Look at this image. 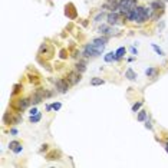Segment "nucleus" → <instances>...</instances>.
<instances>
[{
  "instance_id": "33",
  "label": "nucleus",
  "mask_w": 168,
  "mask_h": 168,
  "mask_svg": "<svg viewBox=\"0 0 168 168\" xmlns=\"http://www.w3.org/2000/svg\"><path fill=\"white\" fill-rule=\"evenodd\" d=\"M10 135H17V129L16 128H10Z\"/></svg>"
},
{
  "instance_id": "36",
  "label": "nucleus",
  "mask_w": 168,
  "mask_h": 168,
  "mask_svg": "<svg viewBox=\"0 0 168 168\" xmlns=\"http://www.w3.org/2000/svg\"><path fill=\"white\" fill-rule=\"evenodd\" d=\"M162 1H165V3H167V1H168V0H162Z\"/></svg>"
},
{
  "instance_id": "21",
  "label": "nucleus",
  "mask_w": 168,
  "mask_h": 168,
  "mask_svg": "<svg viewBox=\"0 0 168 168\" xmlns=\"http://www.w3.org/2000/svg\"><path fill=\"white\" fill-rule=\"evenodd\" d=\"M40 119H42V113H40V112H37V113H34V115H30L29 122H30V123H37Z\"/></svg>"
},
{
  "instance_id": "30",
  "label": "nucleus",
  "mask_w": 168,
  "mask_h": 168,
  "mask_svg": "<svg viewBox=\"0 0 168 168\" xmlns=\"http://www.w3.org/2000/svg\"><path fill=\"white\" fill-rule=\"evenodd\" d=\"M129 52H131V53H132V55H138V49H135L134 46H131V47H129Z\"/></svg>"
},
{
  "instance_id": "14",
  "label": "nucleus",
  "mask_w": 168,
  "mask_h": 168,
  "mask_svg": "<svg viewBox=\"0 0 168 168\" xmlns=\"http://www.w3.org/2000/svg\"><path fill=\"white\" fill-rule=\"evenodd\" d=\"M23 89H24V86H23V83H14V85H13V90H11L10 96H11V98H16V96H19V95H22Z\"/></svg>"
},
{
  "instance_id": "3",
  "label": "nucleus",
  "mask_w": 168,
  "mask_h": 168,
  "mask_svg": "<svg viewBox=\"0 0 168 168\" xmlns=\"http://www.w3.org/2000/svg\"><path fill=\"white\" fill-rule=\"evenodd\" d=\"M37 56L43 57V59H46V60H50V59H53V56H55V46L52 45V43L43 42L42 45L39 46Z\"/></svg>"
},
{
  "instance_id": "5",
  "label": "nucleus",
  "mask_w": 168,
  "mask_h": 168,
  "mask_svg": "<svg viewBox=\"0 0 168 168\" xmlns=\"http://www.w3.org/2000/svg\"><path fill=\"white\" fill-rule=\"evenodd\" d=\"M29 98H30V103H32L33 106H36L37 103H40L42 101L46 99V89L45 88H37Z\"/></svg>"
},
{
  "instance_id": "10",
  "label": "nucleus",
  "mask_w": 168,
  "mask_h": 168,
  "mask_svg": "<svg viewBox=\"0 0 168 168\" xmlns=\"http://www.w3.org/2000/svg\"><path fill=\"white\" fill-rule=\"evenodd\" d=\"M86 65H88V59H83V57H82V59H79V60L75 62L73 69L80 72V73H85V72H86Z\"/></svg>"
},
{
  "instance_id": "24",
  "label": "nucleus",
  "mask_w": 168,
  "mask_h": 168,
  "mask_svg": "<svg viewBox=\"0 0 168 168\" xmlns=\"http://www.w3.org/2000/svg\"><path fill=\"white\" fill-rule=\"evenodd\" d=\"M144 105V101L141 99V101H138V102H135L134 105H132V112H138L139 109H141V106Z\"/></svg>"
},
{
  "instance_id": "23",
  "label": "nucleus",
  "mask_w": 168,
  "mask_h": 168,
  "mask_svg": "<svg viewBox=\"0 0 168 168\" xmlns=\"http://www.w3.org/2000/svg\"><path fill=\"white\" fill-rule=\"evenodd\" d=\"M115 52H116V56H118L119 59H122L123 56H125V53H126V49H125V47L122 46V47H118Z\"/></svg>"
},
{
  "instance_id": "34",
  "label": "nucleus",
  "mask_w": 168,
  "mask_h": 168,
  "mask_svg": "<svg viewBox=\"0 0 168 168\" xmlns=\"http://www.w3.org/2000/svg\"><path fill=\"white\" fill-rule=\"evenodd\" d=\"M52 109H53V108H52V103H47V105H46V111L50 112Z\"/></svg>"
},
{
  "instance_id": "16",
  "label": "nucleus",
  "mask_w": 168,
  "mask_h": 168,
  "mask_svg": "<svg viewBox=\"0 0 168 168\" xmlns=\"http://www.w3.org/2000/svg\"><path fill=\"white\" fill-rule=\"evenodd\" d=\"M59 57H60V60H66L67 57H70V50L66 47H62L59 50Z\"/></svg>"
},
{
  "instance_id": "2",
  "label": "nucleus",
  "mask_w": 168,
  "mask_h": 168,
  "mask_svg": "<svg viewBox=\"0 0 168 168\" xmlns=\"http://www.w3.org/2000/svg\"><path fill=\"white\" fill-rule=\"evenodd\" d=\"M32 103H30V98L27 96H16V98H11L10 101V109H13V111L16 112H23L26 111L29 106H30Z\"/></svg>"
},
{
  "instance_id": "6",
  "label": "nucleus",
  "mask_w": 168,
  "mask_h": 168,
  "mask_svg": "<svg viewBox=\"0 0 168 168\" xmlns=\"http://www.w3.org/2000/svg\"><path fill=\"white\" fill-rule=\"evenodd\" d=\"M70 86H72V85L69 83V80H67L66 78H57L55 80V89H56V92H59V93H66Z\"/></svg>"
},
{
  "instance_id": "22",
  "label": "nucleus",
  "mask_w": 168,
  "mask_h": 168,
  "mask_svg": "<svg viewBox=\"0 0 168 168\" xmlns=\"http://www.w3.org/2000/svg\"><path fill=\"white\" fill-rule=\"evenodd\" d=\"M80 56H82V52H80L79 49H72V50H70V57H73V59H80Z\"/></svg>"
},
{
  "instance_id": "1",
  "label": "nucleus",
  "mask_w": 168,
  "mask_h": 168,
  "mask_svg": "<svg viewBox=\"0 0 168 168\" xmlns=\"http://www.w3.org/2000/svg\"><path fill=\"white\" fill-rule=\"evenodd\" d=\"M22 112H16L10 109V111L4 112L3 113V118H1V121H3V125H6V126H16V125H19V123L22 122Z\"/></svg>"
},
{
  "instance_id": "27",
  "label": "nucleus",
  "mask_w": 168,
  "mask_h": 168,
  "mask_svg": "<svg viewBox=\"0 0 168 168\" xmlns=\"http://www.w3.org/2000/svg\"><path fill=\"white\" fill-rule=\"evenodd\" d=\"M47 151H49V144H43L39 149V154H43V152H47Z\"/></svg>"
},
{
  "instance_id": "25",
  "label": "nucleus",
  "mask_w": 168,
  "mask_h": 168,
  "mask_svg": "<svg viewBox=\"0 0 168 168\" xmlns=\"http://www.w3.org/2000/svg\"><path fill=\"white\" fill-rule=\"evenodd\" d=\"M19 145H20V141L14 139V141H11L10 144H9V149H10V151H14V149H16Z\"/></svg>"
},
{
  "instance_id": "37",
  "label": "nucleus",
  "mask_w": 168,
  "mask_h": 168,
  "mask_svg": "<svg viewBox=\"0 0 168 168\" xmlns=\"http://www.w3.org/2000/svg\"><path fill=\"white\" fill-rule=\"evenodd\" d=\"M165 151H167V152H168V149H165Z\"/></svg>"
},
{
  "instance_id": "19",
  "label": "nucleus",
  "mask_w": 168,
  "mask_h": 168,
  "mask_svg": "<svg viewBox=\"0 0 168 168\" xmlns=\"http://www.w3.org/2000/svg\"><path fill=\"white\" fill-rule=\"evenodd\" d=\"M90 85H92V86H102V85H105V79H102V78H92V79H90Z\"/></svg>"
},
{
  "instance_id": "7",
  "label": "nucleus",
  "mask_w": 168,
  "mask_h": 168,
  "mask_svg": "<svg viewBox=\"0 0 168 168\" xmlns=\"http://www.w3.org/2000/svg\"><path fill=\"white\" fill-rule=\"evenodd\" d=\"M65 78L69 80V83H70L72 86H75V85H78L79 82L82 80V73L78 72V70H75V69H72V70H69V72H67Z\"/></svg>"
},
{
  "instance_id": "20",
  "label": "nucleus",
  "mask_w": 168,
  "mask_h": 168,
  "mask_svg": "<svg viewBox=\"0 0 168 168\" xmlns=\"http://www.w3.org/2000/svg\"><path fill=\"white\" fill-rule=\"evenodd\" d=\"M105 19H106V13H105L103 10H101L98 14H96V16H95V17H93V22H95V23H101L102 20H105Z\"/></svg>"
},
{
  "instance_id": "18",
  "label": "nucleus",
  "mask_w": 168,
  "mask_h": 168,
  "mask_svg": "<svg viewBox=\"0 0 168 168\" xmlns=\"http://www.w3.org/2000/svg\"><path fill=\"white\" fill-rule=\"evenodd\" d=\"M125 78L128 79V80H135V79H136V73L129 67V69L125 70Z\"/></svg>"
},
{
  "instance_id": "32",
  "label": "nucleus",
  "mask_w": 168,
  "mask_h": 168,
  "mask_svg": "<svg viewBox=\"0 0 168 168\" xmlns=\"http://www.w3.org/2000/svg\"><path fill=\"white\" fill-rule=\"evenodd\" d=\"M37 108H32V109H30V111H29V113H30V115H34V113H37Z\"/></svg>"
},
{
  "instance_id": "13",
  "label": "nucleus",
  "mask_w": 168,
  "mask_h": 168,
  "mask_svg": "<svg viewBox=\"0 0 168 168\" xmlns=\"http://www.w3.org/2000/svg\"><path fill=\"white\" fill-rule=\"evenodd\" d=\"M27 79H29V82L30 83H33V85H39L40 82H42V78H40V75L39 73H36V72H27Z\"/></svg>"
},
{
  "instance_id": "11",
  "label": "nucleus",
  "mask_w": 168,
  "mask_h": 168,
  "mask_svg": "<svg viewBox=\"0 0 168 168\" xmlns=\"http://www.w3.org/2000/svg\"><path fill=\"white\" fill-rule=\"evenodd\" d=\"M159 73H161V69H159L158 66H151V67H148V69L145 70V75L149 79H152V80L157 79Z\"/></svg>"
},
{
  "instance_id": "26",
  "label": "nucleus",
  "mask_w": 168,
  "mask_h": 168,
  "mask_svg": "<svg viewBox=\"0 0 168 168\" xmlns=\"http://www.w3.org/2000/svg\"><path fill=\"white\" fill-rule=\"evenodd\" d=\"M152 49H154V50H155V52H157V55H159V56H164V50H162V49H161V47H159V46H157L155 45V43H152Z\"/></svg>"
},
{
  "instance_id": "29",
  "label": "nucleus",
  "mask_w": 168,
  "mask_h": 168,
  "mask_svg": "<svg viewBox=\"0 0 168 168\" xmlns=\"http://www.w3.org/2000/svg\"><path fill=\"white\" fill-rule=\"evenodd\" d=\"M23 151V146H22V144H20V145L17 146V148H16V149H14V151H13V152H14V154H16V155H17V154H20V152H22Z\"/></svg>"
},
{
  "instance_id": "31",
  "label": "nucleus",
  "mask_w": 168,
  "mask_h": 168,
  "mask_svg": "<svg viewBox=\"0 0 168 168\" xmlns=\"http://www.w3.org/2000/svg\"><path fill=\"white\" fill-rule=\"evenodd\" d=\"M145 128H146V129H152V125H151V122H149L148 119L145 121Z\"/></svg>"
},
{
  "instance_id": "9",
  "label": "nucleus",
  "mask_w": 168,
  "mask_h": 168,
  "mask_svg": "<svg viewBox=\"0 0 168 168\" xmlns=\"http://www.w3.org/2000/svg\"><path fill=\"white\" fill-rule=\"evenodd\" d=\"M98 32H99L101 34H105V36H112V34L115 33V29L112 27L111 24L103 23V24H101V26L98 27Z\"/></svg>"
},
{
  "instance_id": "12",
  "label": "nucleus",
  "mask_w": 168,
  "mask_h": 168,
  "mask_svg": "<svg viewBox=\"0 0 168 168\" xmlns=\"http://www.w3.org/2000/svg\"><path fill=\"white\" fill-rule=\"evenodd\" d=\"M62 158V152L59 149H50L47 154H46V159L47 161H57Z\"/></svg>"
},
{
  "instance_id": "4",
  "label": "nucleus",
  "mask_w": 168,
  "mask_h": 168,
  "mask_svg": "<svg viewBox=\"0 0 168 168\" xmlns=\"http://www.w3.org/2000/svg\"><path fill=\"white\" fill-rule=\"evenodd\" d=\"M138 4H139L138 0H119V1H118V11L122 13L123 16H125L126 11L136 7Z\"/></svg>"
},
{
  "instance_id": "15",
  "label": "nucleus",
  "mask_w": 168,
  "mask_h": 168,
  "mask_svg": "<svg viewBox=\"0 0 168 168\" xmlns=\"http://www.w3.org/2000/svg\"><path fill=\"white\" fill-rule=\"evenodd\" d=\"M103 59H105V62H106V63H112V62H119V60H121V59L116 56V52H108V53L105 55V57H103Z\"/></svg>"
},
{
  "instance_id": "17",
  "label": "nucleus",
  "mask_w": 168,
  "mask_h": 168,
  "mask_svg": "<svg viewBox=\"0 0 168 168\" xmlns=\"http://www.w3.org/2000/svg\"><path fill=\"white\" fill-rule=\"evenodd\" d=\"M136 119H138L139 122H145L146 119H148V112H146L145 109L138 111V116H136Z\"/></svg>"
},
{
  "instance_id": "28",
  "label": "nucleus",
  "mask_w": 168,
  "mask_h": 168,
  "mask_svg": "<svg viewBox=\"0 0 168 168\" xmlns=\"http://www.w3.org/2000/svg\"><path fill=\"white\" fill-rule=\"evenodd\" d=\"M52 108H53V111H59V109L62 108V103H60V102H53V103H52Z\"/></svg>"
},
{
  "instance_id": "35",
  "label": "nucleus",
  "mask_w": 168,
  "mask_h": 168,
  "mask_svg": "<svg viewBox=\"0 0 168 168\" xmlns=\"http://www.w3.org/2000/svg\"><path fill=\"white\" fill-rule=\"evenodd\" d=\"M88 24H89V22H88V20H83V22H82V26H85V27H86Z\"/></svg>"
},
{
  "instance_id": "8",
  "label": "nucleus",
  "mask_w": 168,
  "mask_h": 168,
  "mask_svg": "<svg viewBox=\"0 0 168 168\" xmlns=\"http://www.w3.org/2000/svg\"><path fill=\"white\" fill-rule=\"evenodd\" d=\"M65 16H66L69 20H75L78 17V10H76V7H75L73 3H67L66 6H65Z\"/></svg>"
}]
</instances>
